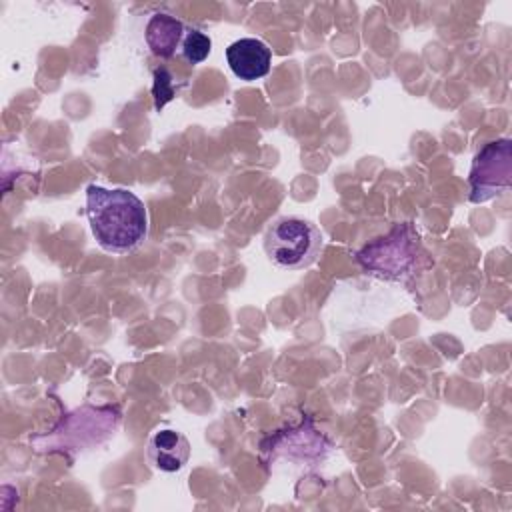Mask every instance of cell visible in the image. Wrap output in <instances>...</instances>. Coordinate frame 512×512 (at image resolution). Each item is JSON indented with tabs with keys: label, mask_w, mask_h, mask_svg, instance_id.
<instances>
[{
	"label": "cell",
	"mask_w": 512,
	"mask_h": 512,
	"mask_svg": "<svg viewBox=\"0 0 512 512\" xmlns=\"http://www.w3.org/2000/svg\"><path fill=\"white\" fill-rule=\"evenodd\" d=\"M86 214L96 242L108 252H130L148 234V214L144 202L124 188H86Z\"/></svg>",
	"instance_id": "cell-1"
},
{
	"label": "cell",
	"mask_w": 512,
	"mask_h": 512,
	"mask_svg": "<svg viewBox=\"0 0 512 512\" xmlns=\"http://www.w3.org/2000/svg\"><path fill=\"white\" fill-rule=\"evenodd\" d=\"M512 182V142L500 138L488 142L472 160L470 168V202L482 204L500 196Z\"/></svg>",
	"instance_id": "cell-3"
},
{
	"label": "cell",
	"mask_w": 512,
	"mask_h": 512,
	"mask_svg": "<svg viewBox=\"0 0 512 512\" xmlns=\"http://www.w3.org/2000/svg\"><path fill=\"white\" fill-rule=\"evenodd\" d=\"M418 246V238L412 234V226L396 228L386 238H380L372 244H368L360 254L358 260L382 276L398 278L402 272H406L414 260V252Z\"/></svg>",
	"instance_id": "cell-4"
},
{
	"label": "cell",
	"mask_w": 512,
	"mask_h": 512,
	"mask_svg": "<svg viewBox=\"0 0 512 512\" xmlns=\"http://www.w3.org/2000/svg\"><path fill=\"white\" fill-rule=\"evenodd\" d=\"M324 236L316 224L296 216L274 220L264 234V250L272 264L300 270L314 264L322 252Z\"/></svg>",
	"instance_id": "cell-2"
},
{
	"label": "cell",
	"mask_w": 512,
	"mask_h": 512,
	"mask_svg": "<svg viewBox=\"0 0 512 512\" xmlns=\"http://www.w3.org/2000/svg\"><path fill=\"white\" fill-rule=\"evenodd\" d=\"M184 34L186 28L178 18L166 12H156L150 16L144 36L152 54L160 58H170L176 52V48H180Z\"/></svg>",
	"instance_id": "cell-7"
},
{
	"label": "cell",
	"mask_w": 512,
	"mask_h": 512,
	"mask_svg": "<svg viewBox=\"0 0 512 512\" xmlns=\"http://www.w3.org/2000/svg\"><path fill=\"white\" fill-rule=\"evenodd\" d=\"M148 458L162 472H178L190 458V442L178 430H158L148 440Z\"/></svg>",
	"instance_id": "cell-6"
},
{
	"label": "cell",
	"mask_w": 512,
	"mask_h": 512,
	"mask_svg": "<svg viewBox=\"0 0 512 512\" xmlns=\"http://www.w3.org/2000/svg\"><path fill=\"white\" fill-rule=\"evenodd\" d=\"M168 80L170 76L166 70H156V84H154V98H156V108H162L166 100L172 98V90H168Z\"/></svg>",
	"instance_id": "cell-9"
},
{
	"label": "cell",
	"mask_w": 512,
	"mask_h": 512,
	"mask_svg": "<svg viewBox=\"0 0 512 512\" xmlns=\"http://www.w3.org/2000/svg\"><path fill=\"white\" fill-rule=\"evenodd\" d=\"M210 48H212L210 36L204 34L198 28H188L184 38H182V44H180L182 58L186 62H190V64L204 62L208 58V54H210Z\"/></svg>",
	"instance_id": "cell-8"
},
{
	"label": "cell",
	"mask_w": 512,
	"mask_h": 512,
	"mask_svg": "<svg viewBox=\"0 0 512 512\" xmlns=\"http://www.w3.org/2000/svg\"><path fill=\"white\" fill-rule=\"evenodd\" d=\"M226 62L240 80L252 82L270 72L272 52L258 38H240L226 48Z\"/></svg>",
	"instance_id": "cell-5"
}]
</instances>
